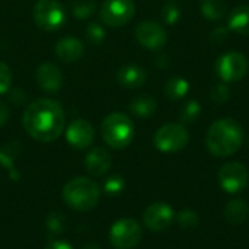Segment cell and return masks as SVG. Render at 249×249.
Listing matches in <instances>:
<instances>
[{
  "instance_id": "cell-1",
  "label": "cell",
  "mask_w": 249,
  "mask_h": 249,
  "mask_svg": "<svg viewBox=\"0 0 249 249\" xmlns=\"http://www.w3.org/2000/svg\"><path fill=\"white\" fill-rule=\"evenodd\" d=\"M22 125L34 140L51 143L64 131L66 114L60 102L50 98H39L25 108Z\"/></svg>"
},
{
  "instance_id": "cell-2",
  "label": "cell",
  "mask_w": 249,
  "mask_h": 249,
  "mask_svg": "<svg viewBox=\"0 0 249 249\" xmlns=\"http://www.w3.org/2000/svg\"><path fill=\"white\" fill-rule=\"evenodd\" d=\"M244 142L241 124L233 118H222L213 123L206 136V146L213 156L228 158L235 155Z\"/></svg>"
},
{
  "instance_id": "cell-3",
  "label": "cell",
  "mask_w": 249,
  "mask_h": 249,
  "mask_svg": "<svg viewBox=\"0 0 249 249\" xmlns=\"http://www.w3.org/2000/svg\"><path fill=\"white\" fill-rule=\"evenodd\" d=\"M61 196L70 209L77 212H89L98 206L101 198V188L90 178L76 177L63 187Z\"/></svg>"
},
{
  "instance_id": "cell-4",
  "label": "cell",
  "mask_w": 249,
  "mask_h": 249,
  "mask_svg": "<svg viewBox=\"0 0 249 249\" xmlns=\"http://www.w3.org/2000/svg\"><path fill=\"white\" fill-rule=\"evenodd\" d=\"M134 123L123 112H112L101 123V136L107 146L112 149H125L134 139Z\"/></svg>"
},
{
  "instance_id": "cell-5",
  "label": "cell",
  "mask_w": 249,
  "mask_h": 249,
  "mask_svg": "<svg viewBox=\"0 0 249 249\" xmlns=\"http://www.w3.org/2000/svg\"><path fill=\"white\" fill-rule=\"evenodd\" d=\"M190 142L188 130L182 124L169 123L162 125L153 137L155 147L162 153H177Z\"/></svg>"
},
{
  "instance_id": "cell-6",
  "label": "cell",
  "mask_w": 249,
  "mask_h": 249,
  "mask_svg": "<svg viewBox=\"0 0 249 249\" xmlns=\"http://www.w3.org/2000/svg\"><path fill=\"white\" fill-rule=\"evenodd\" d=\"M66 9L57 0H38L34 6V22L38 28L54 32L66 22Z\"/></svg>"
},
{
  "instance_id": "cell-7",
  "label": "cell",
  "mask_w": 249,
  "mask_h": 249,
  "mask_svg": "<svg viewBox=\"0 0 249 249\" xmlns=\"http://www.w3.org/2000/svg\"><path fill=\"white\" fill-rule=\"evenodd\" d=\"M214 69H216V74L222 82L225 83L239 82L248 73L249 61L242 53L231 51L220 55L216 60Z\"/></svg>"
},
{
  "instance_id": "cell-8",
  "label": "cell",
  "mask_w": 249,
  "mask_h": 249,
  "mask_svg": "<svg viewBox=\"0 0 249 249\" xmlns=\"http://www.w3.org/2000/svg\"><path fill=\"white\" fill-rule=\"evenodd\" d=\"M136 15V4L133 0H105L99 7V18L102 23L111 28L127 25Z\"/></svg>"
},
{
  "instance_id": "cell-9",
  "label": "cell",
  "mask_w": 249,
  "mask_h": 249,
  "mask_svg": "<svg viewBox=\"0 0 249 249\" xmlns=\"http://www.w3.org/2000/svg\"><path fill=\"white\" fill-rule=\"evenodd\" d=\"M142 228L134 219H121L109 231V241L115 249L134 248L142 239Z\"/></svg>"
},
{
  "instance_id": "cell-10",
  "label": "cell",
  "mask_w": 249,
  "mask_h": 249,
  "mask_svg": "<svg viewBox=\"0 0 249 249\" xmlns=\"http://www.w3.org/2000/svg\"><path fill=\"white\" fill-rule=\"evenodd\" d=\"M134 36L137 42L149 50V51H159L166 45L168 35L163 26L155 20H143L134 29Z\"/></svg>"
},
{
  "instance_id": "cell-11",
  "label": "cell",
  "mask_w": 249,
  "mask_h": 249,
  "mask_svg": "<svg viewBox=\"0 0 249 249\" xmlns=\"http://www.w3.org/2000/svg\"><path fill=\"white\" fill-rule=\"evenodd\" d=\"M219 181L226 193L235 194L242 191L249 181L247 168L239 162H228L219 171Z\"/></svg>"
},
{
  "instance_id": "cell-12",
  "label": "cell",
  "mask_w": 249,
  "mask_h": 249,
  "mask_svg": "<svg viewBox=\"0 0 249 249\" xmlns=\"http://www.w3.org/2000/svg\"><path fill=\"white\" fill-rule=\"evenodd\" d=\"M66 140L71 147L77 150L88 149L95 140V128L86 120H73L66 128Z\"/></svg>"
},
{
  "instance_id": "cell-13",
  "label": "cell",
  "mask_w": 249,
  "mask_h": 249,
  "mask_svg": "<svg viewBox=\"0 0 249 249\" xmlns=\"http://www.w3.org/2000/svg\"><path fill=\"white\" fill-rule=\"evenodd\" d=\"M174 217H175V214L169 204L153 203L146 209V212L143 214V222L149 231L160 232L171 226V223L174 222Z\"/></svg>"
},
{
  "instance_id": "cell-14",
  "label": "cell",
  "mask_w": 249,
  "mask_h": 249,
  "mask_svg": "<svg viewBox=\"0 0 249 249\" xmlns=\"http://www.w3.org/2000/svg\"><path fill=\"white\" fill-rule=\"evenodd\" d=\"M36 85L48 93H57L63 86V73L61 69L54 63H42L35 70Z\"/></svg>"
},
{
  "instance_id": "cell-15",
  "label": "cell",
  "mask_w": 249,
  "mask_h": 249,
  "mask_svg": "<svg viewBox=\"0 0 249 249\" xmlns=\"http://www.w3.org/2000/svg\"><path fill=\"white\" fill-rule=\"evenodd\" d=\"M54 53L58 57L60 61L64 63H74L77 60L82 58L83 53H85V47L83 42L76 38V36H64L61 39H58L55 42L54 47Z\"/></svg>"
},
{
  "instance_id": "cell-16",
  "label": "cell",
  "mask_w": 249,
  "mask_h": 249,
  "mask_svg": "<svg viewBox=\"0 0 249 249\" xmlns=\"http://www.w3.org/2000/svg\"><path fill=\"white\" fill-rule=\"evenodd\" d=\"M112 165V158L109 152L104 147H95L92 149L85 159L86 171L93 177H102L105 175Z\"/></svg>"
},
{
  "instance_id": "cell-17",
  "label": "cell",
  "mask_w": 249,
  "mask_h": 249,
  "mask_svg": "<svg viewBox=\"0 0 249 249\" xmlns=\"http://www.w3.org/2000/svg\"><path fill=\"white\" fill-rule=\"evenodd\" d=\"M146 70L137 64H127L117 71V82L127 89H137L146 82Z\"/></svg>"
},
{
  "instance_id": "cell-18",
  "label": "cell",
  "mask_w": 249,
  "mask_h": 249,
  "mask_svg": "<svg viewBox=\"0 0 249 249\" xmlns=\"http://www.w3.org/2000/svg\"><path fill=\"white\" fill-rule=\"evenodd\" d=\"M228 28L239 35H249V4L235 7L228 16Z\"/></svg>"
},
{
  "instance_id": "cell-19",
  "label": "cell",
  "mask_w": 249,
  "mask_h": 249,
  "mask_svg": "<svg viewBox=\"0 0 249 249\" xmlns=\"http://www.w3.org/2000/svg\"><path fill=\"white\" fill-rule=\"evenodd\" d=\"M130 112L137 118H149L155 114L158 105L156 101L149 95H140L130 102Z\"/></svg>"
},
{
  "instance_id": "cell-20",
  "label": "cell",
  "mask_w": 249,
  "mask_h": 249,
  "mask_svg": "<svg viewBox=\"0 0 249 249\" xmlns=\"http://www.w3.org/2000/svg\"><path fill=\"white\" fill-rule=\"evenodd\" d=\"M200 12L206 19L219 22L228 15V4L225 0H201Z\"/></svg>"
},
{
  "instance_id": "cell-21",
  "label": "cell",
  "mask_w": 249,
  "mask_h": 249,
  "mask_svg": "<svg viewBox=\"0 0 249 249\" xmlns=\"http://www.w3.org/2000/svg\"><path fill=\"white\" fill-rule=\"evenodd\" d=\"M249 214V206L244 200H233L225 209V217L232 225H239L247 220Z\"/></svg>"
},
{
  "instance_id": "cell-22",
  "label": "cell",
  "mask_w": 249,
  "mask_h": 249,
  "mask_svg": "<svg viewBox=\"0 0 249 249\" xmlns=\"http://www.w3.org/2000/svg\"><path fill=\"white\" fill-rule=\"evenodd\" d=\"M163 92L166 98L172 101H178L182 99L190 92V83L184 77H172L165 83Z\"/></svg>"
},
{
  "instance_id": "cell-23",
  "label": "cell",
  "mask_w": 249,
  "mask_h": 249,
  "mask_svg": "<svg viewBox=\"0 0 249 249\" xmlns=\"http://www.w3.org/2000/svg\"><path fill=\"white\" fill-rule=\"evenodd\" d=\"M19 153H20V144L18 142L6 143L0 147V165L9 171L10 177L15 172V162Z\"/></svg>"
},
{
  "instance_id": "cell-24",
  "label": "cell",
  "mask_w": 249,
  "mask_h": 249,
  "mask_svg": "<svg viewBox=\"0 0 249 249\" xmlns=\"http://www.w3.org/2000/svg\"><path fill=\"white\" fill-rule=\"evenodd\" d=\"M95 0H73L70 4V12L76 19H88L96 12Z\"/></svg>"
},
{
  "instance_id": "cell-25",
  "label": "cell",
  "mask_w": 249,
  "mask_h": 249,
  "mask_svg": "<svg viewBox=\"0 0 249 249\" xmlns=\"http://www.w3.org/2000/svg\"><path fill=\"white\" fill-rule=\"evenodd\" d=\"M85 35H86V39L89 41V44L95 45V47H99L105 41V36H107L104 26L98 22H90L85 29Z\"/></svg>"
},
{
  "instance_id": "cell-26",
  "label": "cell",
  "mask_w": 249,
  "mask_h": 249,
  "mask_svg": "<svg viewBox=\"0 0 249 249\" xmlns=\"http://www.w3.org/2000/svg\"><path fill=\"white\" fill-rule=\"evenodd\" d=\"M201 114V105L198 101L196 99H191L188 101L187 104H184V107L181 108L179 111V118L182 123H194Z\"/></svg>"
},
{
  "instance_id": "cell-27",
  "label": "cell",
  "mask_w": 249,
  "mask_h": 249,
  "mask_svg": "<svg viewBox=\"0 0 249 249\" xmlns=\"http://www.w3.org/2000/svg\"><path fill=\"white\" fill-rule=\"evenodd\" d=\"M162 18L165 20V23L168 25H177L178 20L181 19V9L177 3L169 1L163 6L162 9Z\"/></svg>"
},
{
  "instance_id": "cell-28",
  "label": "cell",
  "mask_w": 249,
  "mask_h": 249,
  "mask_svg": "<svg viewBox=\"0 0 249 249\" xmlns=\"http://www.w3.org/2000/svg\"><path fill=\"white\" fill-rule=\"evenodd\" d=\"M210 96H212V101L216 102L217 105L226 104L229 101V98H231V89H229L228 83L222 82V83L214 85L213 89H212V95Z\"/></svg>"
},
{
  "instance_id": "cell-29",
  "label": "cell",
  "mask_w": 249,
  "mask_h": 249,
  "mask_svg": "<svg viewBox=\"0 0 249 249\" xmlns=\"http://www.w3.org/2000/svg\"><path fill=\"white\" fill-rule=\"evenodd\" d=\"M124 188H125V182H124V178H121L120 175L109 177L104 184V190L109 196H118L123 193Z\"/></svg>"
},
{
  "instance_id": "cell-30",
  "label": "cell",
  "mask_w": 249,
  "mask_h": 249,
  "mask_svg": "<svg viewBox=\"0 0 249 249\" xmlns=\"http://www.w3.org/2000/svg\"><path fill=\"white\" fill-rule=\"evenodd\" d=\"M178 223L184 229H194L198 226V216H197V213H194L191 210H184L178 216Z\"/></svg>"
},
{
  "instance_id": "cell-31",
  "label": "cell",
  "mask_w": 249,
  "mask_h": 249,
  "mask_svg": "<svg viewBox=\"0 0 249 249\" xmlns=\"http://www.w3.org/2000/svg\"><path fill=\"white\" fill-rule=\"evenodd\" d=\"M12 86V70L7 64L0 61V95L7 93Z\"/></svg>"
},
{
  "instance_id": "cell-32",
  "label": "cell",
  "mask_w": 249,
  "mask_h": 249,
  "mask_svg": "<svg viewBox=\"0 0 249 249\" xmlns=\"http://www.w3.org/2000/svg\"><path fill=\"white\" fill-rule=\"evenodd\" d=\"M47 228L54 232V233H60L64 228V217L61 213H51L47 219Z\"/></svg>"
},
{
  "instance_id": "cell-33",
  "label": "cell",
  "mask_w": 249,
  "mask_h": 249,
  "mask_svg": "<svg viewBox=\"0 0 249 249\" xmlns=\"http://www.w3.org/2000/svg\"><path fill=\"white\" fill-rule=\"evenodd\" d=\"M212 41L213 42H225L228 38H229V28H225V26H220V28H216L213 32H212Z\"/></svg>"
},
{
  "instance_id": "cell-34",
  "label": "cell",
  "mask_w": 249,
  "mask_h": 249,
  "mask_svg": "<svg viewBox=\"0 0 249 249\" xmlns=\"http://www.w3.org/2000/svg\"><path fill=\"white\" fill-rule=\"evenodd\" d=\"M9 99L15 104V105H22L26 101V95L23 90L20 89H9Z\"/></svg>"
},
{
  "instance_id": "cell-35",
  "label": "cell",
  "mask_w": 249,
  "mask_h": 249,
  "mask_svg": "<svg viewBox=\"0 0 249 249\" xmlns=\"http://www.w3.org/2000/svg\"><path fill=\"white\" fill-rule=\"evenodd\" d=\"M9 117H10V111L7 105L4 102H0V128L6 125V123L9 121Z\"/></svg>"
},
{
  "instance_id": "cell-36",
  "label": "cell",
  "mask_w": 249,
  "mask_h": 249,
  "mask_svg": "<svg viewBox=\"0 0 249 249\" xmlns=\"http://www.w3.org/2000/svg\"><path fill=\"white\" fill-rule=\"evenodd\" d=\"M44 249H73V247L64 241H51L45 245Z\"/></svg>"
},
{
  "instance_id": "cell-37",
  "label": "cell",
  "mask_w": 249,
  "mask_h": 249,
  "mask_svg": "<svg viewBox=\"0 0 249 249\" xmlns=\"http://www.w3.org/2000/svg\"><path fill=\"white\" fill-rule=\"evenodd\" d=\"M85 249H99V248H98V247H95V245H86Z\"/></svg>"
}]
</instances>
